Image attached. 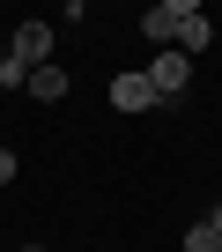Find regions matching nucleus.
Segmentation results:
<instances>
[{"instance_id": "4", "label": "nucleus", "mask_w": 222, "mask_h": 252, "mask_svg": "<svg viewBox=\"0 0 222 252\" xmlns=\"http://www.w3.org/2000/svg\"><path fill=\"white\" fill-rule=\"evenodd\" d=\"M207 45H215V23L185 0V15H178V45H170V52H185V60H193V52H207Z\"/></svg>"}, {"instance_id": "3", "label": "nucleus", "mask_w": 222, "mask_h": 252, "mask_svg": "<svg viewBox=\"0 0 222 252\" xmlns=\"http://www.w3.org/2000/svg\"><path fill=\"white\" fill-rule=\"evenodd\" d=\"M163 96L148 89V74H119V82H111V111H156Z\"/></svg>"}, {"instance_id": "6", "label": "nucleus", "mask_w": 222, "mask_h": 252, "mask_svg": "<svg viewBox=\"0 0 222 252\" xmlns=\"http://www.w3.org/2000/svg\"><path fill=\"white\" fill-rule=\"evenodd\" d=\"M30 96H45V104H59V96H67V74H59V60L30 74Z\"/></svg>"}, {"instance_id": "7", "label": "nucleus", "mask_w": 222, "mask_h": 252, "mask_svg": "<svg viewBox=\"0 0 222 252\" xmlns=\"http://www.w3.org/2000/svg\"><path fill=\"white\" fill-rule=\"evenodd\" d=\"M185 252H222V237H215L207 222H193V230H185Z\"/></svg>"}, {"instance_id": "5", "label": "nucleus", "mask_w": 222, "mask_h": 252, "mask_svg": "<svg viewBox=\"0 0 222 252\" xmlns=\"http://www.w3.org/2000/svg\"><path fill=\"white\" fill-rule=\"evenodd\" d=\"M178 15H185V0H156V8L141 15V30H148V37L170 52V45H178Z\"/></svg>"}, {"instance_id": "2", "label": "nucleus", "mask_w": 222, "mask_h": 252, "mask_svg": "<svg viewBox=\"0 0 222 252\" xmlns=\"http://www.w3.org/2000/svg\"><path fill=\"white\" fill-rule=\"evenodd\" d=\"M185 82H193V60H185V52H156V67H148V89L170 104V96H185Z\"/></svg>"}, {"instance_id": "10", "label": "nucleus", "mask_w": 222, "mask_h": 252, "mask_svg": "<svg viewBox=\"0 0 222 252\" xmlns=\"http://www.w3.org/2000/svg\"><path fill=\"white\" fill-rule=\"evenodd\" d=\"M23 252H45V245H23Z\"/></svg>"}, {"instance_id": "1", "label": "nucleus", "mask_w": 222, "mask_h": 252, "mask_svg": "<svg viewBox=\"0 0 222 252\" xmlns=\"http://www.w3.org/2000/svg\"><path fill=\"white\" fill-rule=\"evenodd\" d=\"M8 60L15 67H52V23H15V37H8Z\"/></svg>"}, {"instance_id": "9", "label": "nucleus", "mask_w": 222, "mask_h": 252, "mask_svg": "<svg viewBox=\"0 0 222 252\" xmlns=\"http://www.w3.org/2000/svg\"><path fill=\"white\" fill-rule=\"evenodd\" d=\"M200 222H207V230H215V237H222V200H215V208H207V215H200Z\"/></svg>"}, {"instance_id": "8", "label": "nucleus", "mask_w": 222, "mask_h": 252, "mask_svg": "<svg viewBox=\"0 0 222 252\" xmlns=\"http://www.w3.org/2000/svg\"><path fill=\"white\" fill-rule=\"evenodd\" d=\"M15 178V149H0V186H8Z\"/></svg>"}]
</instances>
